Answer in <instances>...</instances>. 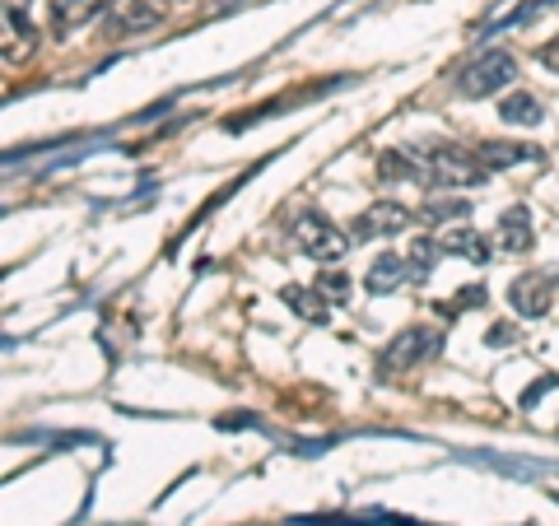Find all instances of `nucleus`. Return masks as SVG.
<instances>
[{
	"instance_id": "nucleus-1",
	"label": "nucleus",
	"mask_w": 559,
	"mask_h": 526,
	"mask_svg": "<svg viewBox=\"0 0 559 526\" xmlns=\"http://www.w3.org/2000/svg\"><path fill=\"white\" fill-rule=\"evenodd\" d=\"M419 164H425V187H433V191L480 187V182L489 178V168L480 164V154H476V150H457V145L419 150Z\"/></svg>"
},
{
	"instance_id": "nucleus-2",
	"label": "nucleus",
	"mask_w": 559,
	"mask_h": 526,
	"mask_svg": "<svg viewBox=\"0 0 559 526\" xmlns=\"http://www.w3.org/2000/svg\"><path fill=\"white\" fill-rule=\"evenodd\" d=\"M289 242L299 248L308 261H341L345 252H349V234H341L336 224H331L322 210H299L294 215V224H289Z\"/></svg>"
},
{
	"instance_id": "nucleus-3",
	"label": "nucleus",
	"mask_w": 559,
	"mask_h": 526,
	"mask_svg": "<svg viewBox=\"0 0 559 526\" xmlns=\"http://www.w3.org/2000/svg\"><path fill=\"white\" fill-rule=\"evenodd\" d=\"M443 349V336L433 326H406L401 336H392V345L378 355V378H401L411 368L429 363Z\"/></svg>"
},
{
	"instance_id": "nucleus-4",
	"label": "nucleus",
	"mask_w": 559,
	"mask_h": 526,
	"mask_svg": "<svg viewBox=\"0 0 559 526\" xmlns=\"http://www.w3.org/2000/svg\"><path fill=\"white\" fill-rule=\"evenodd\" d=\"M518 80V61H513V51H480L471 65H462V75H457V94L462 98H489V94H503L509 84Z\"/></svg>"
},
{
	"instance_id": "nucleus-5",
	"label": "nucleus",
	"mask_w": 559,
	"mask_h": 526,
	"mask_svg": "<svg viewBox=\"0 0 559 526\" xmlns=\"http://www.w3.org/2000/svg\"><path fill=\"white\" fill-rule=\"evenodd\" d=\"M411 224H415V215L401 201H373L355 224H349V242H378V238L411 229Z\"/></svg>"
},
{
	"instance_id": "nucleus-6",
	"label": "nucleus",
	"mask_w": 559,
	"mask_h": 526,
	"mask_svg": "<svg viewBox=\"0 0 559 526\" xmlns=\"http://www.w3.org/2000/svg\"><path fill=\"white\" fill-rule=\"evenodd\" d=\"M555 285H559L555 271H522L509 285V308L518 312V318H546Z\"/></svg>"
},
{
	"instance_id": "nucleus-7",
	"label": "nucleus",
	"mask_w": 559,
	"mask_h": 526,
	"mask_svg": "<svg viewBox=\"0 0 559 526\" xmlns=\"http://www.w3.org/2000/svg\"><path fill=\"white\" fill-rule=\"evenodd\" d=\"M154 24H159V10L145 5V0H108V5H103L108 38H131V33H145Z\"/></svg>"
},
{
	"instance_id": "nucleus-8",
	"label": "nucleus",
	"mask_w": 559,
	"mask_h": 526,
	"mask_svg": "<svg viewBox=\"0 0 559 526\" xmlns=\"http://www.w3.org/2000/svg\"><path fill=\"white\" fill-rule=\"evenodd\" d=\"M38 51V28L24 14V5H5V65H24Z\"/></svg>"
},
{
	"instance_id": "nucleus-9",
	"label": "nucleus",
	"mask_w": 559,
	"mask_h": 526,
	"mask_svg": "<svg viewBox=\"0 0 559 526\" xmlns=\"http://www.w3.org/2000/svg\"><path fill=\"white\" fill-rule=\"evenodd\" d=\"M495 242L509 256H522V252H532V242H536V234H532V210L527 205H509L499 215V229H495Z\"/></svg>"
},
{
	"instance_id": "nucleus-10",
	"label": "nucleus",
	"mask_w": 559,
	"mask_h": 526,
	"mask_svg": "<svg viewBox=\"0 0 559 526\" xmlns=\"http://www.w3.org/2000/svg\"><path fill=\"white\" fill-rule=\"evenodd\" d=\"M480 164L489 172H509V168H522V164H540V150L536 145H518V140H485L476 145Z\"/></svg>"
},
{
	"instance_id": "nucleus-11",
	"label": "nucleus",
	"mask_w": 559,
	"mask_h": 526,
	"mask_svg": "<svg viewBox=\"0 0 559 526\" xmlns=\"http://www.w3.org/2000/svg\"><path fill=\"white\" fill-rule=\"evenodd\" d=\"M280 303H285L294 318L312 322V326H322L331 318V298L318 285H285V289H280Z\"/></svg>"
},
{
	"instance_id": "nucleus-12",
	"label": "nucleus",
	"mask_w": 559,
	"mask_h": 526,
	"mask_svg": "<svg viewBox=\"0 0 559 526\" xmlns=\"http://www.w3.org/2000/svg\"><path fill=\"white\" fill-rule=\"evenodd\" d=\"M406 279H411V261H406V256H396V252H382L373 266H369V275H364V289H369L373 298H382V294L401 289Z\"/></svg>"
},
{
	"instance_id": "nucleus-13",
	"label": "nucleus",
	"mask_w": 559,
	"mask_h": 526,
	"mask_svg": "<svg viewBox=\"0 0 559 526\" xmlns=\"http://www.w3.org/2000/svg\"><path fill=\"white\" fill-rule=\"evenodd\" d=\"M439 248L448 252V256H466V261H476V266H489V238L485 234H476V229H466V224H452V229L439 238Z\"/></svg>"
},
{
	"instance_id": "nucleus-14",
	"label": "nucleus",
	"mask_w": 559,
	"mask_h": 526,
	"mask_svg": "<svg viewBox=\"0 0 559 526\" xmlns=\"http://www.w3.org/2000/svg\"><path fill=\"white\" fill-rule=\"evenodd\" d=\"M378 178L382 182H425V164H419V150H388L378 159Z\"/></svg>"
},
{
	"instance_id": "nucleus-15",
	"label": "nucleus",
	"mask_w": 559,
	"mask_h": 526,
	"mask_svg": "<svg viewBox=\"0 0 559 526\" xmlns=\"http://www.w3.org/2000/svg\"><path fill=\"white\" fill-rule=\"evenodd\" d=\"M103 5H108V0H47V10H51V28H57V33H70V28L90 24Z\"/></svg>"
},
{
	"instance_id": "nucleus-16",
	"label": "nucleus",
	"mask_w": 559,
	"mask_h": 526,
	"mask_svg": "<svg viewBox=\"0 0 559 526\" xmlns=\"http://www.w3.org/2000/svg\"><path fill=\"white\" fill-rule=\"evenodd\" d=\"M499 117L509 121V127H540L546 108H540V98H532V94H509L499 103Z\"/></svg>"
},
{
	"instance_id": "nucleus-17",
	"label": "nucleus",
	"mask_w": 559,
	"mask_h": 526,
	"mask_svg": "<svg viewBox=\"0 0 559 526\" xmlns=\"http://www.w3.org/2000/svg\"><path fill=\"white\" fill-rule=\"evenodd\" d=\"M439 242H433V238H415V248H411V279H415V285H425V279L433 275V266H439Z\"/></svg>"
},
{
	"instance_id": "nucleus-18",
	"label": "nucleus",
	"mask_w": 559,
	"mask_h": 526,
	"mask_svg": "<svg viewBox=\"0 0 559 526\" xmlns=\"http://www.w3.org/2000/svg\"><path fill=\"white\" fill-rule=\"evenodd\" d=\"M415 219H425V224H443V219H471V201L466 196H457V201H433V205H425Z\"/></svg>"
},
{
	"instance_id": "nucleus-19",
	"label": "nucleus",
	"mask_w": 559,
	"mask_h": 526,
	"mask_svg": "<svg viewBox=\"0 0 559 526\" xmlns=\"http://www.w3.org/2000/svg\"><path fill=\"white\" fill-rule=\"evenodd\" d=\"M318 289L331 298V303H345V298H349V279H345V271H326V275H318Z\"/></svg>"
},
{
	"instance_id": "nucleus-20",
	"label": "nucleus",
	"mask_w": 559,
	"mask_h": 526,
	"mask_svg": "<svg viewBox=\"0 0 559 526\" xmlns=\"http://www.w3.org/2000/svg\"><path fill=\"white\" fill-rule=\"evenodd\" d=\"M489 298H485V285H471V289H457L452 294V303H448V312H471V308H485Z\"/></svg>"
},
{
	"instance_id": "nucleus-21",
	"label": "nucleus",
	"mask_w": 559,
	"mask_h": 526,
	"mask_svg": "<svg viewBox=\"0 0 559 526\" xmlns=\"http://www.w3.org/2000/svg\"><path fill=\"white\" fill-rule=\"evenodd\" d=\"M485 345L489 349H509V345H518V326L513 322H495L485 331Z\"/></svg>"
},
{
	"instance_id": "nucleus-22",
	"label": "nucleus",
	"mask_w": 559,
	"mask_h": 526,
	"mask_svg": "<svg viewBox=\"0 0 559 526\" xmlns=\"http://www.w3.org/2000/svg\"><path fill=\"white\" fill-rule=\"evenodd\" d=\"M555 387H559V378H540V382H532L527 396H522V406H532L536 396H546V392H555Z\"/></svg>"
},
{
	"instance_id": "nucleus-23",
	"label": "nucleus",
	"mask_w": 559,
	"mask_h": 526,
	"mask_svg": "<svg viewBox=\"0 0 559 526\" xmlns=\"http://www.w3.org/2000/svg\"><path fill=\"white\" fill-rule=\"evenodd\" d=\"M540 65L555 70V75H559V33H555V38H550L546 47H540Z\"/></svg>"
},
{
	"instance_id": "nucleus-24",
	"label": "nucleus",
	"mask_w": 559,
	"mask_h": 526,
	"mask_svg": "<svg viewBox=\"0 0 559 526\" xmlns=\"http://www.w3.org/2000/svg\"><path fill=\"white\" fill-rule=\"evenodd\" d=\"M168 5H191V0H159V10H168Z\"/></svg>"
}]
</instances>
